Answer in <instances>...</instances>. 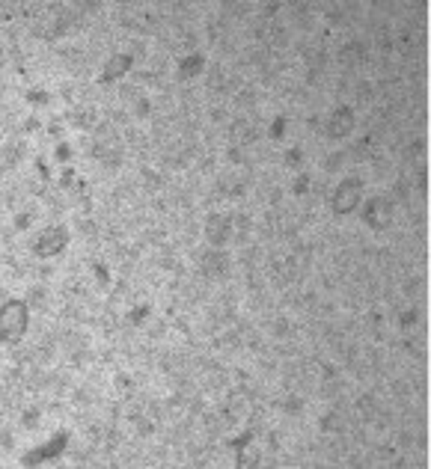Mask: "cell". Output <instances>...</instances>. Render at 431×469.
I'll return each mask as SVG.
<instances>
[{
    "instance_id": "3957f363",
    "label": "cell",
    "mask_w": 431,
    "mask_h": 469,
    "mask_svg": "<svg viewBox=\"0 0 431 469\" xmlns=\"http://www.w3.org/2000/svg\"><path fill=\"white\" fill-rule=\"evenodd\" d=\"M65 247V232L63 229H51V232H42V238L36 244V250L42 255H57Z\"/></svg>"
},
{
    "instance_id": "6da1fadb",
    "label": "cell",
    "mask_w": 431,
    "mask_h": 469,
    "mask_svg": "<svg viewBox=\"0 0 431 469\" xmlns=\"http://www.w3.org/2000/svg\"><path fill=\"white\" fill-rule=\"evenodd\" d=\"M24 330H27V306L21 300H9L6 306H0V339L18 342L24 339Z\"/></svg>"
},
{
    "instance_id": "7a4b0ae2",
    "label": "cell",
    "mask_w": 431,
    "mask_h": 469,
    "mask_svg": "<svg viewBox=\"0 0 431 469\" xmlns=\"http://www.w3.org/2000/svg\"><path fill=\"white\" fill-rule=\"evenodd\" d=\"M360 202V182H345L334 193V211L336 214H351Z\"/></svg>"
},
{
    "instance_id": "8992f818",
    "label": "cell",
    "mask_w": 431,
    "mask_h": 469,
    "mask_svg": "<svg viewBox=\"0 0 431 469\" xmlns=\"http://www.w3.org/2000/svg\"><path fill=\"white\" fill-rule=\"evenodd\" d=\"M226 234H229V217H220L217 214L212 223H208V238H212L214 244H224Z\"/></svg>"
},
{
    "instance_id": "277c9868",
    "label": "cell",
    "mask_w": 431,
    "mask_h": 469,
    "mask_svg": "<svg viewBox=\"0 0 431 469\" xmlns=\"http://www.w3.org/2000/svg\"><path fill=\"white\" fill-rule=\"evenodd\" d=\"M366 220H369V226H375V229L386 226V223H390V202H384V199H375V202L369 205Z\"/></svg>"
},
{
    "instance_id": "5b68a950",
    "label": "cell",
    "mask_w": 431,
    "mask_h": 469,
    "mask_svg": "<svg viewBox=\"0 0 431 469\" xmlns=\"http://www.w3.org/2000/svg\"><path fill=\"white\" fill-rule=\"evenodd\" d=\"M351 128H354V116H351V110H339L330 122V137H348Z\"/></svg>"
}]
</instances>
